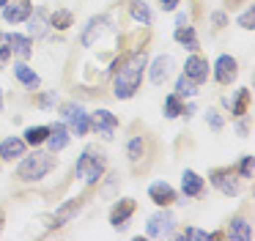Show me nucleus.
I'll return each instance as SVG.
<instances>
[{"instance_id":"f257e3e1","label":"nucleus","mask_w":255,"mask_h":241,"mask_svg":"<svg viewBox=\"0 0 255 241\" xmlns=\"http://www.w3.org/2000/svg\"><path fill=\"white\" fill-rule=\"evenodd\" d=\"M145 63H148L145 52H134V55H129L127 60L118 63L116 82H113V91H116L118 99H132L134 96V91L140 88V80H143Z\"/></svg>"},{"instance_id":"f03ea898","label":"nucleus","mask_w":255,"mask_h":241,"mask_svg":"<svg viewBox=\"0 0 255 241\" xmlns=\"http://www.w3.org/2000/svg\"><path fill=\"white\" fill-rule=\"evenodd\" d=\"M55 167V159L50 156V153H44V151H33V156H28L22 164H19V170H17V175L22 181H39V178H44L50 170Z\"/></svg>"},{"instance_id":"7ed1b4c3","label":"nucleus","mask_w":255,"mask_h":241,"mask_svg":"<svg viewBox=\"0 0 255 241\" xmlns=\"http://www.w3.org/2000/svg\"><path fill=\"white\" fill-rule=\"evenodd\" d=\"M102 173H105V156L96 148H85V153L77 159V175L85 184H96L102 181Z\"/></svg>"},{"instance_id":"20e7f679","label":"nucleus","mask_w":255,"mask_h":241,"mask_svg":"<svg viewBox=\"0 0 255 241\" xmlns=\"http://www.w3.org/2000/svg\"><path fill=\"white\" fill-rule=\"evenodd\" d=\"M63 118L69 120V126H72V131L77 137H83L85 131L91 129V120H88V113H85L80 104H63Z\"/></svg>"},{"instance_id":"39448f33","label":"nucleus","mask_w":255,"mask_h":241,"mask_svg":"<svg viewBox=\"0 0 255 241\" xmlns=\"http://www.w3.org/2000/svg\"><path fill=\"white\" fill-rule=\"evenodd\" d=\"M88 120H91V126H94L102 137H105V140H110L113 131H116V126H118V118L113 113H107V110H96Z\"/></svg>"},{"instance_id":"423d86ee","label":"nucleus","mask_w":255,"mask_h":241,"mask_svg":"<svg viewBox=\"0 0 255 241\" xmlns=\"http://www.w3.org/2000/svg\"><path fill=\"white\" fill-rule=\"evenodd\" d=\"M170 230H173V214L170 211L154 214V217L148 219V225H145V233H148L151 239H162V236H167Z\"/></svg>"},{"instance_id":"0eeeda50","label":"nucleus","mask_w":255,"mask_h":241,"mask_svg":"<svg viewBox=\"0 0 255 241\" xmlns=\"http://www.w3.org/2000/svg\"><path fill=\"white\" fill-rule=\"evenodd\" d=\"M30 3L28 0H17V3H6L3 5V19L6 22H11V25H17V22H25L28 19V14H30Z\"/></svg>"},{"instance_id":"6e6552de","label":"nucleus","mask_w":255,"mask_h":241,"mask_svg":"<svg viewBox=\"0 0 255 241\" xmlns=\"http://www.w3.org/2000/svg\"><path fill=\"white\" fill-rule=\"evenodd\" d=\"M170 71H173V58H170V55H159V58L151 63L148 77H151V82H154V85H162V82L170 77Z\"/></svg>"},{"instance_id":"1a4fd4ad","label":"nucleus","mask_w":255,"mask_h":241,"mask_svg":"<svg viewBox=\"0 0 255 241\" xmlns=\"http://www.w3.org/2000/svg\"><path fill=\"white\" fill-rule=\"evenodd\" d=\"M214 77H217V82L228 85V82L236 77V58H231V55H222V58H217V63H214Z\"/></svg>"},{"instance_id":"9d476101","label":"nucleus","mask_w":255,"mask_h":241,"mask_svg":"<svg viewBox=\"0 0 255 241\" xmlns=\"http://www.w3.org/2000/svg\"><path fill=\"white\" fill-rule=\"evenodd\" d=\"M148 197L156 203V206H170V203H176V192H173V186L165 184V181H156V184H151Z\"/></svg>"},{"instance_id":"9b49d317","label":"nucleus","mask_w":255,"mask_h":241,"mask_svg":"<svg viewBox=\"0 0 255 241\" xmlns=\"http://www.w3.org/2000/svg\"><path fill=\"white\" fill-rule=\"evenodd\" d=\"M184 69H187V77L195 82V85H200V82L209 80V63H206L203 58H198V55H192Z\"/></svg>"},{"instance_id":"f8f14e48","label":"nucleus","mask_w":255,"mask_h":241,"mask_svg":"<svg viewBox=\"0 0 255 241\" xmlns=\"http://www.w3.org/2000/svg\"><path fill=\"white\" fill-rule=\"evenodd\" d=\"M209 178H211V184H214L222 195H236V192H239V184L233 181L231 170H214Z\"/></svg>"},{"instance_id":"ddd939ff","label":"nucleus","mask_w":255,"mask_h":241,"mask_svg":"<svg viewBox=\"0 0 255 241\" xmlns=\"http://www.w3.org/2000/svg\"><path fill=\"white\" fill-rule=\"evenodd\" d=\"M28 22H30V25H28V33H30V36H36V38L44 36L47 27H50V16H47L44 8L30 11V14H28Z\"/></svg>"},{"instance_id":"4468645a","label":"nucleus","mask_w":255,"mask_h":241,"mask_svg":"<svg viewBox=\"0 0 255 241\" xmlns=\"http://www.w3.org/2000/svg\"><path fill=\"white\" fill-rule=\"evenodd\" d=\"M132 214H134V200H121L110 211V225H113V228H124V225H127V219L132 217Z\"/></svg>"},{"instance_id":"2eb2a0df","label":"nucleus","mask_w":255,"mask_h":241,"mask_svg":"<svg viewBox=\"0 0 255 241\" xmlns=\"http://www.w3.org/2000/svg\"><path fill=\"white\" fill-rule=\"evenodd\" d=\"M105 27H107V16H94V19L88 22V27H85V33H83V44H85V47H94L96 38L105 33Z\"/></svg>"},{"instance_id":"dca6fc26","label":"nucleus","mask_w":255,"mask_h":241,"mask_svg":"<svg viewBox=\"0 0 255 241\" xmlns=\"http://www.w3.org/2000/svg\"><path fill=\"white\" fill-rule=\"evenodd\" d=\"M47 142H50V151H52V153H55V151H63V148L69 145V129H66L63 123L52 126L50 134H47Z\"/></svg>"},{"instance_id":"f3484780","label":"nucleus","mask_w":255,"mask_h":241,"mask_svg":"<svg viewBox=\"0 0 255 241\" xmlns=\"http://www.w3.org/2000/svg\"><path fill=\"white\" fill-rule=\"evenodd\" d=\"M25 153V140H19V137H8V140L0 142V156L3 159H19Z\"/></svg>"},{"instance_id":"a211bd4d","label":"nucleus","mask_w":255,"mask_h":241,"mask_svg":"<svg viewBox=\"0 0 255 241\" xmlns=\"http://www.w3.org/2000/svg\"><path fill=\"white\" fill-rule=\"evenodd\" d=\"M181 189L187 197H198L200 192H203V178H200L198 173H192V170H187V173L181 175Z\"/></svg>"},{"instance_id":"6ab92c4d","label":"nucleus","mask_w":255,"mask_h":241,"mask_svg":"<svg viewBox=\"0 0 255 241\" xmlns=\"http://www.w3.org/2000/svg\"><path fill=\"white\" fill-rule=\"evenodd\" d=\"M6 41H8V47H11V52H14V55H19L22 60H28V58H30V38L19 36V33H8Z\"/></svg>"},{"instance_id":"aec40b11","label":"nucleus","mask_w":255,"mask_h":241,"mask_svg":"<svg viewBox=\"0 0 255 241\" xmlns=\"http://www.w3.org/2000/svg\"><path fill=\"white\" fill-rule=\"evenodd\" d=\"M228 236H231V239H236V241H250V239H253V228H250L247 219L236 217V219L231 222V230H228Z\"/></svg>"},{"instance_id":"412c9836","label":"nucleus","mask_w":255,"mask_h":241,"mask_svg":"<svg viewBox=\"0 0 255 241\" xmlns=\"http://www.w3.org/2000/svg\"><path fill=\"white\" fill-rule=\"evenodd\" d=\"M14 74H17V80L22 82V85H28L30 91H33V88H39V85H41L39 74H36L33 69H28V66H25V63H17V66H14Z\"/></svg>"},{"instance_id":"4be33fe9","label":"nucleus","mask_w":255,"mask_h":241,"mask_svg":"<svg viewBox=\"0 0 255 241\" xmlns=\"http://www.w3.org/2000/svg\"><path fill=\"white\" fill-rule=\"evenodd\" d=\"M80 206H83V203H80V197H77V200H69L66 206H61V208H58V211H55V217H52V219H55V228H58V225H66L69 219H72L74 214L80 211Z\"/></svg>"},{"instance_id":"5701e85b","label":"nucleus","mask_w":255,"mask_h":241,"mask_svg":"<svg viewBox=\"0 0 255 241\" xmlns=\"http://www.w3.org/2000/svg\"><path fill=\"white\" fill-rule=\"evenodd\" d=\"M129 14H132L140 25H151V8L145 3H140V0H132V3H129Z\"/></svg>"},{"instance_id":"b1692460","label":"nucleus","mask_w":255,"mask_h":241,"mask_svg":"<svg viewBox=\"0 0 255 241\" xmlns=\"http://www.w3.org/2000/svg\"><path fill=\"white\" fill-rule=\"evenodd\" d=\"M176 41L184 44L187 49H192V52L198 49V36H195V30L189 25H184V27H178V30H176Z\"/></svg>"},{"instance_id":"393cba45","label":"nucleus","mask_w":255,"mask_h":241,"mask_svg":"<svg viewBox=\"0 0 255 241\" xmlns=\"http://www.w3.org/2000/svg\"><path fill=\"white\" fill-rule=\"evenodd\" d=\"M47 134H50V126H30V129L25 131V142H30V145H39V142L47 140Z\"/></svg>"},{"instance_id":"a878e982","label":"nucleus","mask_w":255,"mask_h":241,"mask_svg":"<svg viewBox=\"0 0 255 241\" xmlns=\"http://www.w3.org/2000/svg\"><path fill=\"white\" fill-rule=\"evenodd\" d=\"M143 151H145V142L143 137H132L127 145V153H129V162H140L143 159Z\"/></svg>"},{"instance_id":"bb28decb","label":"nucleus","mask_w":255,"mask_h":241,"mask_svg":"<svg viewBox=\"0 0 255 241\" xmlns=\"http://www.w3.org/2000/svg\"><path fill=\"white\" fill-rule=\"evenodd\" d=\"M184 107H181V99H178V93H170V96L165 99V115L167 118H176V115H181Z\"/></svg>"},{"instance_id":"cd10ccee","label":"nucleus","mask_w":255,"mask_h":241,"mask_svg":"<svg viewBox=\"0 0 255 241\" xmlns=\"http://www.w3.org/2000/svg\"><path fill=\"white\" fill-rule=\"evenodd\" d=\"M50 25L58 27V30H66V27L72 25V14H69V11H55V14L50 16Z\"/></svg>"},{"instance_id":"c85d7f7f","label":"nucleus","mask_w":255,"mask_h":241,"mask_svg":"<svg viewBox=\"0 0 255 241\" xmlns=\"http://www.w3.org/2000/svg\"><path fill=\"white\" fill-rule=\"evenodd\" d=\"M247 104H250V91L247 88H242L236 96V102H233V115H244L247 113Z\"/></svg>"},{"instance_id":"c756f323","label":"nucleus","mask_w":255,"mask_h":241,"mask_svg":"<svg viewBox=\"0 0 255 241\" xmlns=\"http://www.w3.org/2000/svg\"><path fill=\"white\" fill-rule=\"evenodd\" d=\"M176 93H178V96H195V93H198V91H195V82L189 80L187 74H184V77H178V85H176Z\"/></svg>"},{"instance_id":"7c9ffc66","label":"nucleus","mask_w":255,"mask_h":241,"mask_svg":"<svg viewBox=\"0 0 255 241\" xmlns=\"http://www.w3.org/2000/svg\"><path fill=\"white\" fill-rule=\"evenodd\" d=\"M181 239H198V241H209L211 233H206V230H198V228H187L181 233Z\"/></svg>"},{"instance_id":"2f4dec72","label":"nucleus","mask_w":255,"mask_h":241,"mask_svg":"<svg viewBox=\"0 0 255 241\" xmlns=\"http://www.w3.org/2000/svg\"><path fill=\"white\" fill-rule=\"evenodd\" d=\"M239 25L244 27V30H253V25H255V11L253 8H247L242 16H239Z\"/></svg>"},{"instance_id":"473e14b6","label":"nucleus","mask_w":255,"mask_h":241,"mask_svg":"<svg viewBox=\"0 0 255 241\" xmlns=\"http://www.w3.org/2000/svg\"><path fill=\"white\" fill-rule=\"evenodd\" d=\"M239 175H242V178H253V156L242 159V164H239Z\"/></svg>"},{"instance_id":"72a5a7b5","label":"nucleus","mask_w":255,"mask_h":241,"mask_svg":"<svg viewBox=\"0 0 255 241\" xmlns=\"http://www.w3.org/2000/svg\"><path fill=\"white\" fill-rule=\"evenodd\" d=\"M206 120L211 123V129H222V118L214 113V110H209V113H206Z\"/></svg>"},{"instance_id":"f704fd0d","label":"nucleus","mask_w":255,"mask_h":241,"mask_svg":"<svg viewBox=\"0 0 255 241\" xmlns=\"http://www.w3.org/2000/svg\"><path fill=\"white\" fill-rule=\"evenodd\" d=\"M159 5H162V11H173L178 5V0H159Z\"/></svg>"},{"instance_id":"c9c22d12","label":"nucleus","mask_w":255,"mask_h":241,"mask_svg":"<svg viewBox=\"0 0 255 241\" xmlns=\"http://www.w3.org/2000/svg\"><path fill=\"white\" fill-rule=\"evenodd\" d=\"M52 102H55V93H44V99H41V104H44V107H50Z\"/></svg>"},{"instance_id":"e433bc0d","label":"nucleus","mask_w":255,"mask_h":241,"mask_svg":"<svg viewBox=\"0 0 255 241\" xmlns=\"http://www.w3.org/2000/svg\"><path fill=\"white\" fill-rule=\"evenodd\" d=\"M211 19H214V22H217V27H222V25H225V14H220V11H217V14H214V16H211Z\"/></svg>"},{"instance_id":"4c0bfd02","label":"nucleus","mask_w":255,"mask_h":241,"mask_svg":"<svg viewBox=\"0 0 255 241\" xmlns=\"http://www.w3.org/2000/svg\"><path fill=\"white\" fill-rule=\"evenodd\" d=\"M176 25H178V27H184V25H189V19H187V14H178V19H176Z\"/></svg>"},{"instance_id":"58836bf2","label":"nucleus","mask_w":255,"mask_h":241,"mask_svg":"<svg viewBox=\"0 0 255 241\" xmlns=\"http://www.w3.org/2000/svg\"><path fill=\"white\" fill-rule=\"evenodd\" d=\"M0 113H3V91H0Z\"/></svg>"},{"instance_id":"ea45409f","label":"nucleus","mask_w":255,"mask_h":241,"mask_svg":"<svg viewBox=\"0 0 255 241\" xmlns=\"http://www.w3.org/2000/svg\"><path fill=\"white\" fill-rule=\"evenodd\" d=\"M8 3V0H0V8H3V5H6Z\"/></svg>"}]
</instances>
